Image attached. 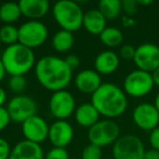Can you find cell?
Listing matches in <instances>:
<instances>
[{
    "label": "cell",
    "instance_id": "obj_25",
    "mask_svg": "<svg viewBox=\"0 0 159 159\" xmlns=\"http://www.w3.org/2000/svg\"><path fill=\"white\" fill-rule=\"evenodd\" d=\"M0 42L8 46L19 43V27L13 24H5L0 27Z\"/></svg>",
    "mask_w": 159,
    "mask_h": 159
},
{
    "label": "cell",
    "instance_id": "obj_23",
    "mask_svg": "<svg viewBox=\"0 0 159 159\" xmlns=\"http://www.w3.org/2000/svg\"><path fill=\"white\" fill-rule=\"evenodd\" d=\"M22 16L19 2H5L0 6V19L5 24H13Z\"/></svg>",
    "mask_w": 159,
    "mask_h": 159
},
{
    "label": "cell",
    "instance_id": "obj_34",
    "mask_svg": "<svg viewBox=\"0 0 159 159\" xmlns=\"http://www.w3.org/2000/svg\"><path fill=\"white\" fill-rule=\"evenodd\" d=\"M66 62L69 66L71 68V70H74L80 66V58L76 55H69L66 57Z\"/></svg>",
    "mask_w": 159,
    "mask_h": 159
},
{
    "label": "cell",
    "instance_id": "obj_20",
    "mask_svg": "<svg viewBox=\"0 0 159 159\" xmlns=\"http://www.w3.org/2000/svg\"><path fill=\"white\" fill-rule=\"evenodd\" d=\"M106 24L107 20L98 9L89 10L84 13L82 27H84L85 31L89 32L92 35L99 36L102 32L107 27Z\"/></svg>",
    "mask_w": 159,
    "mask_h": 159
},
{
    "label": "cell",
    "instance_id": "obj_35",
    "mask_svg": "<svg viewBox=\"0 0 159 159\" xmlns=\"http://www.w3.org/2000/svg\"><path fill=\"white\" fill-rule=\"evenodd\" d=\"M144 159H159V150L156 149H148L145 152Z\"/></svg>",
    "mask_w": 159,
    "mask_h": 159
},
{
    "label": "cell",
    "instance_id": "obj_31",
    "mask_svg": "<svg viewBox=\"0 0 159 159\" xmlns=\"http://www.w3.org/2000/svg\"><path fill=\"white\" fill-rule=\"evenodd\" d=\"M12 147L9 142L3 137H0V159H9L11 155Z\"/></svg>",
    "mask_w": 159,
    "mask_h": 159
},
{
    "label": "cell",
    "instance_id": "obj_13",
    "mask_svg": "<svg viewBox=\"0 0 159 159\" xmlns=\"http://www.w3.org/2000/svg\"><path fill=\"white\" fill-rule=\"evenodd\" d=\"M22 134L25 139L35 144L43 143L44 141L48 139L49 125L44 118L36 115L27 119L21 124Z\"/></svg>",
    "mask_w": 159,
    "mask_h": 159
},
{
    "label": "cell",
    "instance_id": "obj_11",
    "mask_svg": "<svg viewBox=\"0 0 159 159\" xmlns=\"http://www.w3.org/2000/svg\"><path fill=\"white\" fill-rule=\"evenodd\" d=\"M133 61L139 70L152 73L159 68V46L152 43L139 45L136 47Z\"/></svg>",
    "mask_w": 159,
    "mask_h": 159
},
{
    "label": "cell",
    "instance_id": "obj_18",
    "mask_svg": "<svg viewBox=\"0 0 159 159\" xmlns=\"http://www.w3.org/2000/svg\"><path fill=\"white\" fill-rule=\"evenodd\" d=\"M9 159H45V155L39 144L23 139L12 147Z\"/></svg>",
    "mask_w": 159,
    "mask_h": 159
},
{
    "label": "cell",
    "instance_id": "obj_3",
    "mask_svg": "<svg viewBox=\"0 0 159 159\" xmlns=\"http://www.w3.org/2000/svg\"><path fill=\"white\" fill-rule=\"evenodd\" d=\"M1 61L6 72L10 76L25 75L33 68H35L36 59L33 50L27 47L18 44L8 46L1 55Z\"/></svg>",
    "mask_w": 159,
    "mask_h": 159
},
{
    "label": "cell",
    "instance_id": "obj_4",
    "mask_svg": "<svg viewBox=\"0 0 159 159\" xmlns=\"http://www.w3.org/2000/svg\"><path fill=\"white\" fill-rule=\"evenodd\" d=\"M52 16L61 30L73 33L82 27L84 12L75 1L60 0L53 5Z\"/></svg>",
    "mask_w": 159,
    "mask_h": 159
},
{
    "label": "cell",
    "instance_id": "obj_43",
    "mask_svg": "<svg viewBox=\"0 0 159 159\" xmlns=\"http://www.w3.org/2000/svg\"><path fill=\"white\" fill-rule=\"evenodd\" d=\"M0 46H1V42H0Z\"/></svg>",
    "mask_w": 159,
    "mask_h": 159
},
{
    "label": "cell",
    "instance_id": "obj_40",
    "mask_svg": "<svg viewBox=\"0 0 159 159\" xmlns=\"http://www.w3.org/2000/svg\"><path fill=\"white\" fill-rule=\"evenodd\" d=\"M137 3H139V6H149L152 3V0H147V1L146 0H143V1L142 0H137Z\"/></svg>",
    "mask_w": 159,
    "mask_h": 159
},
{
    "label": "cell",
    "instance_id": "obj_27",
    "mask_svg": "<svg viewBox=\"0 0 159 159\" xmlns=\"http://www.w3.org/2000/svg\"><path fill=\"white\" fill-rule=\"evenodd\" d=\"M81 159H102V147L89 143L83 148Z\"/></svg>",
    "mask_w": 159,
    "mask_h": 159
},
{
    "label": "cell",
    "instance_id": "obj_24",
    "mask_svg": "<svg viewBox=\"0 0 159 159\" xmlns=\"http://www.w3.org/2000/svg\"><path fill=\"white\" fill-rule=\"evenodd\" d=\"M99 40L109 48H115L122 44L123 34L117 27L107 26L99 35Z\"/></svg>",
    "mask_w": 159,
    "mask_h": 159
},
{
    "label": "cell",
    "instance_id": "obj_29",
    "mask_svg": "<svg viewBox=\"0 0 159 159\" xmlns=\"http://www.w3.org/2000/svg\"><path fill=\"white\" fill-rule=\"evenodd\" d=\"M122 11L131 18L139 11V3L136 0H124L122 1Z\"/></svg>",
    "mask_w": 159,
    "mask_h": 159
},
{
    "label": "cell",
    "instance_id": "obj_15",
    "mask_svg": "<svg viewBox=\"0 0 159 159\" xmlns=\"http://www.w3.org/2000/svg\"><path fill=\"white\" fill-rule=\"evenodd\" d=\"M75 87L79 89L81 93L91 94L93 95L102 84V76L99 73L95 70H82L80 71L74 77Z\"/></svg>",
    "mask_w": 159,
    "mask_h": 159
},
{
    "label": "cell",
    "instance_id": "obj_12",
    "mask_svg": "<svg viewBox=\"0 0 159 159\" xmlns=\"http://www.w3.org/2000/svg\"><path fill=\"white\" fill-rule=\"evenodd\" d=\"M134 124L143 131H152L158 128L159 111L154 104L143 102L137 105L132 113Z\"/></svg>",
    "mask_w": 159,
    "mask_h": 159
},
{
    "label": "cell",
    "instance_id": "obj_37",
    "mask_svg": "<svg viewBox=\"0 0 159 159\" xmlns=\"http://www.w3.org/2000/svg\"><path fill=\"white\" fill-rule=\"evenodd\" d=\"M7 102V92L3 87L0 86V107H5Z\"/></svg>",
    "mask_w": 159,
    "mask_h": 159
},
{
    "label": "cell",
    "instance_id": "obj_5",
    "mask_svg": "<svg viewBox=\"0 0 159 159\" xmlns=\"http://www.w3.org/2000/svg\"><path fill=\"white\" fill-rule=\"evenodd\" d=\"M87 137L89 143L102 148L111 144L113 145L120 137V126L113 120H99L89 129Z\"/></svg>",
    "mask_w": 159,
    "mask_h": 159
},
{
    "label": "cell",
    "instance_id": "obj_1",
    "mask_svg": "<svg viewBox=\"0 0 159 159\" xmlns=\"http://www.w3.org/2000/svg\"><path fill=\"white\" fill-rule=\"evenodd\" d=\"M34 72L38 83L52 93L66 89L73 79V70L57 56H45L37 60Z\"/></svg>",
    "mask_w": 159,
    "mask_h": 159
},
{
    "label": "cell",
    "instance_id": "obj_39",
    "mask_svg": "<svg viewBox=\"0 0 159 159\" xmlns=\"http://www.w3.org/2000/svg\"><path fill=\"white\" fill-rule=\"evenodd\" d=\"M6 74H7V72H6V69L3 66L2 61H1V58H0V82H2V80L5 79Z\"/></svg>",
    "mask_w": 159,
    "mask_h": 159
},
{
    "label": "cell",
    "instance_id": "obj_17",
    "mask_svg": "<svg viewBox=\"0 0 159 159\" xmlns=\"http://www.w3.org/2000/svg\"><path fill=\"white\" fill-rule=\"evenodd\" d=\"M120 66V57L112 50H104L96 56L94 68L100 75H109L115 73Z\"/></svg>",
    "mask_w": 159,
    "mask_h": 159
},
{
    "label": "cell",
    "instance_id": "obj_9",
    "mask_svg": "<svg viewBox=\"0 0 159 159\" xmlns=\"http://www.w3.org/2000/svg\"><path fill=\"white\" fill-rule=\"evenodd\" d=\"M7 110L11 118V121L22 124L24 121L33 116L37 115L38 107L36 102L27 95H16L9 100Z\"/></svg>",
    "mask_w": 159,
    "mask_h": 159
},
{
    "label": "cell",
    "instance_id": "obj_7",
    "mask_svg": "<svg viewBox=\"0 0 159 159\" xmlns=\"http://www.w3.org/2000/svg\"><path fill=\"white\" fill-rule=\"evenodd\" d=\"M145 152L142 139L133 134L122 135L112 145L113 159H144Z\"/></svg>",
    "mask_w": 159,
    "mask_h": 159
},
{
    "label": "cell",
    "instance_id": "obj_19",
    "mask_svg": "<svg viewBox=\"0 0 159 159\" xmlns=\"http://www.w3.org/2000/svg\"><path fill=\"white\" fill-rule=\"evenodd\" d=\"M99 112L91 102H83L76 107L74 118L77 124L83 128H92L96 122L99 121Z\"/></svg>",
    "mask_w": 159,
    "mask_h": 159
},
{
    "label": "cell",
    "instance_id": "obj_44",
    "mask_svg": "<svg viewBox=\"0 0 159 159\" xmlns=\"http://www.w3.org/2000/svg\"><path fill=\"white\" fill-rule=\"evenodd\" d=\"M0 22H1V19H0Z\"/></svg>",
    "mask_w": 159,
    "mask_h": 159
},
{
    "label": "cell",
    "instance_id": "obj_22",
    "mask_svg": "<svg viewBox=\"0 0 159 159\" xmlns=\"http://www.w3.org/2000/svg\"><path fill=\"white\" fill-rule=\"evenodd\" d=\"M98 10L107 21H113L122 12V1L120 0H102L98 3Z\"/></svg>",
    "mask_w": 159,
    "mask_h": 159
},
{
    "label": "cell",
    "instance_id": "obj_8",
    "mask_svg": "<svg viewBox=\"0 0 159 159\" xmlns=\"http://www.w3.org/2000/svg\"><path fill=\"white\" fill-rule=\"evenodd\" d=\"M152 73L142 70H134L125 76L123 81V91L128 96L141 98L146 96L154 89Z\"/></svg>",
    "mask_w": 159,
    "mask_h": 159
},
{
    "label": "cell",
    "instance_id": "obj_33",
    "mask_svg": "<svg viewBox=\"0 0 159 159\" xmlns=\"http://www.w3.org/2000/svg\"><path fill=\"white\" fill-rule=\"evenodd\" d=\"M149 144L152 149L159 150V126L150 131L149 134Z\"/></svg>",
    "mask_w": 159,
    "mask_h": 159
},
{
    "label": "cell",
    "instance_id": "obj_2",
    "mask_svg": "<svg viewBox=\"0 0 159 159\" xmlns=\"http://www.w3.org/2000/svg\"><path fill=\"white\" fill-rule=\"evenodd\" d=\"M91 104L100 116L113 120L125 112L128 97L124 91L113 83H102V86L92 95Z\"/></svg>",
    "mask_w": 159,
    "mask_h": 159
},
{
    "label": "cell",
    "instance_id": "obj_6",
    "mask_svg": "<svg viewBox=\"0 0 159 159\" xmlns=\"http://www.w3.org/2000/svg\"><path fill=\"white\" fill-rule=\"evenodd\" d=\"M48 38V29L42 21H29L19 26V43L30 49L45 44Z\"/></svg>",
    "mask_w": 159,
    "mask_h": 159
},
{
    "label": "cell",
    "instance_id": "obj_42",
    "mask_svg": "<svg viewBox=\"0 0 159 159\" xmlns=\"http://www.w3.org/2000/svg\"><path fill=\"white\" fill-rule=\"evenodd\" d=\"M102 159H113V158H102Z\"/></svg>",
    "mask_w": 159,
    "mask_h": 159
},
{
    "label": "cell",
    "instance_id": "obj_38",
    "mask_svg": "<svg viewBox=\"0 0 159 159\" xmlns=\"http://www.w3.org/2000/svg\"><path fill=\"white\" fill-rule=\"evenodd\" d=\"M152 81H154V85L159 87V68H157L152 73Z\"/></svg>",
    "mask_w": 159,
    "mask_h": 159
},
{
    "label": "cell",
    "instance_id": "obj_21",
    "mask_svg": "<svg viewBox=\"0 0 159 159\" xmlns=\"http://www.w3.org/2000/svg\"><path fill=\"white\" fill-rule=\"evenodd\" d=\"M51 45H52V48L56 51H58V52L63 53L71 50L73 45H74V36H73V33L64 31V30H59L52 36Z\"/></svg>",
    "mask_w": 159,
    "mask_h": 159
},
{
    "label": "cell",
    "instance_id": "obj_32",
    "mask_svg": "<svg viewBox=\"0 0 159 159\" xmlns=\"http://www.w3.org/2000/svg\"><path fill=\"white\" fill-rule=\"evenodd\" d=\"M11 122V118L6 107H0V132H2Z\"/></svg>",
    "mask_w": 159,
    "mask_h": 159
},
{
    "label": "cell",
    "instance_id": "obj_10",
    "mask_svg": "<svg viewBox=\"0 0 159 159\" xmlns=\"http://www.w3.org/2000/svg\"><path fill=\"white\" fill-rule=\"evenodd\" d=\"M49 111L56 120H66L74 115L76 109L75 98L66 89L52 93L48 102Z\"/></svg>",
    "mask_w": 159,
    "mask_h": 159
},
{
    "label": "cell",
    "instance_id": "obj_14",
    "mask_svg": "<svg viewBox=\"0 0 159 159\" xmlns=\"http://www.w3.org/2000/svg\"><path fill=\"white\" fill-rule=\"evenodd\" d=\"M74 137L73 126L66 120H56L49 125L48 139L53 147L66 148Z\"/></svg>",
    "mask_w": 159,
    "mask_h": 159
},
{
    "label": "cell",
    "instance_id": "obj_30",
    "mask_svg": "<svg viewBox=\"0 0 159 159\" xmlns=\"http://www.w3.org/2000/svg\"><path fill=\"white\" fill-rule=\"evenodd\" d=\"M135 51H136V48L132 45H123L120 48L119 57H121L124 60H133L135 56Z\"/></svg>",
    "mask_w": 159,
    "mask_h": 159
},
{
    "label": "cell",
    "instance_id": "obj_26",
    "mask_svg": "<svg viewBox=\"0 0 159 159\" xmlns=\"http://www.w3.org/2000/svg\"><path fill=\"white\" fill-rule=\"evenodd\" d=\"M26 79L24 75H14V76H10L9 82H8V86H9L10 91L12 93L16 94V95H22V93L26 89Z\"/></svg>",
    "mask_w": 159,
    "mask_h": 159
},
{
    "label": "cell",
    "instance_id": "obj_41",
    "mask_svg": "<svg viewBox=\"0 0 159 159\" xmlns=\"http://www.w3.org/2000/svg\"><path fill=\"white\" fill-rule=\"evenodd\" d=\"M154 105H155V107H156V108H157V110L159 111V92H158V94H157V95H156V97H155Z\"/></svg>",
    "mask_w": 159,
    "mask_h": 159
},
{
    "label": "cell",
    "instance_id": "obj_36",
    "mask_svg": "<svg viewBox=\"0 0 159 159\" xmlns=\"http://www.w3.org/2000/svg\"><path fill=\"white\" fill-rule=\"evenodd\" d=\"M135 24H136V22H135L132 18H130V16H124V18L122 19V25H123L124 27L134 26Z\"/></svg>",
    "mask_w": 159,
    "mask_h": 159
},
{
    "label": "cell",
    "instance_id": "obj_16",
    "mask_svg": "<svg viewBox=\"0 0 159 159\" xmlns=\"http://www.w3.org/2000/svg\"><path fill=\"white\" fill-rule=\"evenodd\" d=\"M19 6L22 16L29 21H40L50 9L48 0H21Z\"/></svg>",
    "mask_w": 159,
    "mask_h": 159
},
{
    "label": "cell",
    "instance_id": "obj_28",
    "mask_svg": "<svg viewBox=\"0 0 159 159\" xmlns=\"http://www.w3.org/2000/svg\"><path fill=\"white\" fill-rule=\"evenodd\" d=\"M70 155L66 148L52 147L45 155V159H69Z\"/></svg>",
    "mask_w": 159,
    "mask_h": 159
}]
</instances>
